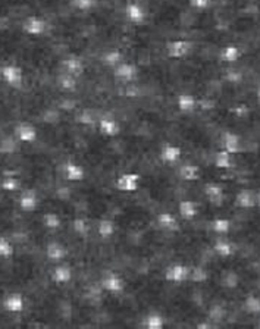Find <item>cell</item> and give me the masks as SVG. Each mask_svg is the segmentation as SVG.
Instances as JSON below:
<instances>
[{"instance_id":"6da1fadb","label":"cell","mask_w":260,"mask_h":329,"mask_svg":"<svg viewBox=\"0 0 260 329\" xmlns=\"http://www.w3.org/2000/svg\"><path fill=\"white\" fill-rule=\"evenodd\" d=\"M102 287L106 293L113 295L122 294L125 290V281L115 272H107L102 278Z\"/></svg>"},{"instance_id":"7a4b0ae2","label":"cell","mask_w":260,"mask_h":329,"mask_svg":"<svg viewBox=\"0 0 260 329\" xmlns=\"http://www.w3.org/2000/svg\"><path fill=\"white\" fill-rule=\"evenodd\" d=\"M188 278H190V269L182 263H173L165 272V279L175 285L185 282Z\"/></svg>"},{"instance_id":"3957f363","label":"cell","mask_w":260,"mask_h":329,"mask_svg":"<svg viewBox=\"0 0 260 329\" xmlns=\"http://www.w3.org/2000/svg\"><path fill=\"white\" fill-rule=\"evenodd\" d=\"M140 184L141 178L136 172L122 173L116 179V188L122 192H136L140 188Z\"/></svg>"},{"instance_id":"277c9868","label":"cell","mask_w":260,"mask_h":329,"mask_svg":"<svg viewBox=\"0 0 260 329\" xmlns=\"http://www.w3.org/2000/svg\"><path fill=\"white\" fill-rule=\"evenodd\" d=\"M205 195L209 203L215 208H221L225 202V191L218 182H208L205 185Z\"/></svg>"},{"instance_id":"5b68a950","label":"cell","mask_w":260,"mask_h":329,"mask_svg":"<svg viewBox=\"0 0 260 329\" xmlns=\"http://www.w3.org/2000/svg\"><path fill=\"white\" fill-rule=\"evenodd\" d=\"M222 149L226 150L231 155H238L243 152V143L238 134L226 131L225 134L222 136Z\"/></svg>"},{"instance_id":"8992f818","label":"cell","mask_w":260,"mask_h":329,"mask_svg":"<svg viewBox=\"0 0 260 329\" xmlns=\"http://www.w3.org/2000/svg\"><path fill=\"white\" fill-rule=\"evenodd\" d=\"M3 309L9 313H21L25 309V298L21 293H11L3 298Z\"/></svg>"},{"instance_id":"52a82bcc","label":"cell","mask_w":260,"mask_h":329,"mask_svg":"<svg viewBox=\"0 0 260 329\" xmlns=\"http://www.w3.org/2000/svg\"><path fill=\"white\" fill-rule=\"evenodd\" d=\"M62 172H63L65 179H68L71 182H81L86 178L84 168L75 162H67L62 168Z\"/></svg>"},{"instance_id":"ba28073f","label":"cell","mask_w":260,"mask_h":329,"mask_svg":"<svg viewBox=\"0 0 260 329\" xmlns=\"http://www.w3.org/2000/svg\"><path fill=\"white\" fill-rule=\"evenodd\" d=\"M181 155H182V150L176 144H165L159 153L160 160L166 165H175L181 159Z\"/></svg>"},{"instance_id":"9c48e42d","label":"cell","mask_w":260,"mask_h":329,"mask_svg":"<svg viewBox=\"0 0 260 329\" xmlns=\"http://www.w3.org/2000/svg\"><path fill=\"white\" fill-rule=\"evenodd\" d=\"M52 281L57 285H67L72 281V269L70 265L57 263L52 272Z\"/></svg>"},{"instance_id":"30bf717a","label":"cell","mask_w":260,"mask_h":329,"mask_svg":"<svg viewBox=\"0 0 260 329\" xmlns=\"http://www.w3.org/2000/svg\"><path fill=\"white\" fill-rule=\"evenodd\" d=\"M15 136H17L18 141L21 143H27V144H33L37 141V129L31 123H19L15 129Z\"/></svg>"},{"instance_id":"8fae6325","label":"cell","mask_w":260,"mask_h":329,"mask_svg":"<svg viewBox=\"0 0 260 329\" xmlns=\"http://www.w3.org/2000/svg\"><path fill=\"white\" fill-rule=\"evenodd\" d=\"M46 256L53 263H60L68 256V250H67V247L63 244L52 241V243L47 244V247H46Z\"/></svg>"},{"instance_id":"7c38bea8","label":"cell","mask_w":260,"mask_h":329,"mask_svg":"<svg viewBox=\"0 0 260 329\" xmlns=\"http://www.w3.org/2000/svg\"><path fill=\"white\" fill-rule=\"evenodd\" d=\"M157 225L160 229L166 231V232H175L179 229V224L176 216L171 212H162L157 215Z\"/></svg>"},{"instance_id":"4fadbf2b","label":"cell","mask_w":260,"mask_h":329,"mask_svg":"<svg viewBox=\"0 0 260 329\" xmlns=\"http://www.w3.org/2000/svg\"><path fill=\"white\" fill-rule=\"evenodd\" d=\"M18 205L24 212H28V213L34 212L35 209L38 208V197L33 190L24 191L18 199Z\"/></svg>"},{"instance_id":"5bb4252c","label":"cell","mask_w":260,"mask_h":329,"mask_svg":"<svg viewBox=\"0 0 260 329\" xmlns=\"http://www.w3.org/2000/svg\"><path fill=\"white\" fill-rule=\"evenodd\" d=\"M178 215L185 221H191L199 215V205L192 200H182L178 205Z\"/></svg>"},{"instance_id":"9a60e30c","label":"cell","mask_w":260,"mask_h":329,"mask_svg":"<svg viewBox=\"0 0 260 329\" xmlns=\"http://www.w3.org/2000/svg\"><path fill=\"white\" fill-rule=\"evenodd\" d=\"M257 205V197L248 190H241L235 195V206L240 209H251Z\"/></svg>"},{"instance_id":"2e32d148","label":"cell","mask_w":260,"mask_h":329,"mask_svg":"<svg viewBox=\"0 0 260 329\" xmlns=\"http://www.w3.org/2000/svg\"><path fill=\"white\" fill-rule=\"evenodd\" d=\"M99 131L104 137H116L121 133V126L118 125V122L110 118H103L99 122Z\"/></svg>"},{"instance_id":"e0dca14e","label":"cell","mask_w":260,"mask_h":329,"mask_svg":"<svg viewBox=\"0 0 260 329\" xmlns=\"http://www.w3.org/2000/svg\"><path fill=\"white\" fill-rule=\"evenodd\" d=\"M213 250L219 257L226 259V257H231L234 254V244L225 238H219V240H216V243L213 245Z\"/></svg>"},{"instance_id":"ac0fdd59","label":"cell","mask_w":260,"mask_h":329,"mask_svg":"<svg viewBox=\"0 0 260 329\" xmlns=\"http://www.w3.org/2000/svg\"><path fill=\"white\" fill-rule=\"evenodd\" d=\"M97 234H99V237L103 238V240L112 238V237L116 234V225H115V222L110 221V219H102V221L99 222V225H97Z\"/></svg>"},{"instance_id":"d6986e66","label":"cell","mask_w":260,"mask_h":329,"mask_svg":"<svg viewBox=\"0 0 260 329\" xmlns=\"http://www.w3.org/2000/svg\"><path fill=\"white\" fill-rule=\"evenodd\" d=\"M200 173H202L200 168L192 165V163H185V165H182L179 168V176L184 181H190V182L191 181H197L200 178Z\"/></svg>"},{"instance_id":"ffe728a7","label":"cell","mask_w":260,"mask_h":329,"mask_svg":"<svg viewBox=\"0 0 260 329\" xmlns=\"http://www.w3.org/2000/svg\"><path fill=\"white\" fill-rule=\"evenodd\" d=\"M215 168L222 169V171H228L232 168V155L228 153L226 150H219L215 155Z\"/></svg>"},{"instance_id":"44dd1931","label":"cell","mask_w":260,"mask_h":329,"mask_svg":"<svg viewBox=\"0 0 260 329\" xmlns=\"http://www.w3.org/2000/svg\"><path fill=\"white\" fill-rule=\"evenodd\" d=\"M212 231L216 234V235H226L229 231H231V221L226 219V218H216L212 221Z\"/></svg>"},{"instance_id":"7402d4cb","label":"cell","mask_w":260,"mask_h":329,"mask_svg":"<svg viewBox=\"0 0 260 329\" xmlns=\"http://www.w3.org/2000/svg\"><path fill=\"white\" fill-rule=\"evenodd\" d=\"M244 309L250 314H259L260 313V298L257 295L250 294L244 300Z\"/></svg>"},{"instance_id":"603a6c76","label":"cell","mask_w":260,"mask_h":329,"mask_svg":"<svg viewBox=\"0 0 260 329\" xmlns=\"http://www.w3.org/2000/svg\"><path fill=\"white\" fill-rule=\"evenodd\" d=\"M146 326L149 329H162L165 326V319L157 312H152L146 317Z\"/></svg>"},{"instance_id":"cb8c5ba5","label":"cell","mask_w":260,"mask_h":329,"mask_svg":"<svg viewBox=\"0 0 260 329\" xmlns=\"http://www.w3.org/2000/svg\"><path fill=\"white\" fill-rule=\"evenodd\" d=\"M43 225L46 226L47 229H59L60 225H62V219L59 218L57 213H46L43 216Z\"/></svg>"},{"instance_id":"d4e9b609","label":"cell","mask_w":260,"mask_h":329,"mask_svg":"<svg viewBox=\"0 0 260 329\" xmlns=\"http://www.w3.org/2000/svg\"><path fill=\"white\" fill-rule=\"evenodd\" d=\"M14 256V245L6 238L0 235V259H11Z\"/></svg>"},{"instance_id":"484cf974","label":"cell","mask_w":260,"mask_h":329,"mask_svg":"<svg viewBox=\"0 0 260 329\" xmlns=\"http://www.w3.org/2000/svg\"><path fill=\"white\" fill-rule=\"evenodd\" d=\"M0 187H2V190L8 191V192H14V191H18L21 188V181L14 176H6L2 179Z\"/></svg>"},{"instance_id":"4316f807","label":"cell","mask_w":260,"mask_h":329,"mask_svg":"<svg viewBox=\"0 0 260 329\" xmlns=\"http://www.w3.org/2000/svg\"><path fill=\"white\" fill-rule=\"evenodd\" d=\"M72 228L75 231V234H78L80 237H87L88 232H90V225L86 219H81V218H77L74 222H72Z\"/></svg>"},{"instance_id":"83f0119b","label":"cell","mask_w":260,"mask_h":329,"mask_svg":"<svg viewBox=\"0 0 260 329\" xmlns=\"http://www.w3.org/2000/svg\"><path fill=\"white\" fill-rule=\"evenodd\" d=\"M6 80L12 84V86H18L21 83V74L17 70H8L6 71Z\"/></svg>"},{"instance_id":"f1b7e54d","label":"cell","mask_w":260,"mask_h":329,"mask_svg":"<svg viewBox=\"0 0 260 329\" xmlns=\"http://www.w3.org/2000/svg\"><path fill=\"white\" fill-rule=\"evenodd\" d=\"M256 197H257V206L260 208V191L257 192V195H256Z\"/></svg>"}]
</instances>
